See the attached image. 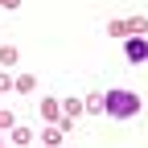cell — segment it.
Segmentation results:
<instances>
[{"label":"cell","mask_w":148,"mask_h":148,"mask_svg":"<svg viewBox=\"0 0 148 148\" xmlns=\"http://www.w3.org/2000/svg\"><path fill=\"white\" fill-rule=\"evenodd\" d=\"M82 111H86V115H103V95H86L82 99Z\"/></svg>","instance_id":"cell-9"},{"label":"cell","mask_w":148,"mask_h":148,"mask_svg":"<svg viewBox=\"0 0 148 148\" xmlns=\"http://www.w3.org/2000/svg\"><path fill=\"white\" fill-rule=\"evenodd\" d=\"M123 25H127V37H132V33H140V29H144V16H127Z\"/></svg>","instance_id":"cell-10"},{"label":"cell","mask_w":148,"mask_h":148,"mask_svg":"<svg viewBox=\"0 0 148 148\" xmlns=\"http://www.w3.org/2000/svg\"><path fill=\"white\" fill-rule=\"evenodd\" d=\"M16 123V115H12V111H0V127H12Z\"/></svg>","instance_id":"cell-12"},{"label":"cell","mask_w":148,"mask_h":148,"mask_svg":"<svg viewBox=\"0 0 148 148\" xmlns=\"http://www.w3.org/2000/svg\"><path fill=\"white\" fill-rule=\"evenodd\" d=\"M37 111H41V119H45V123H58V119H62V103L53 99V95L37 103Z\"/></svg>","instance_id":"cell-3"},{"label":"cell","mask_w":148,"mask_h":148,"mask_svg":"<svg viewBox=\"0 0 148 148\" xmlns=\"http://www.w3.org/2000/svg\"><path fill=\"white\" fill-rule=\"evenodd\" d=\"M16 62H21V49H16V45H0V66H4V70H12Z\"/></svg>","instance_id":"cell-4"},{"label":"cell","mask_w":148,"mask_h":148,"mask_svg":"<svg viewBox=\"0 0 148 148\" xmlns=\"http://www.w3.org/2000/svg\"><path fill=\"white\" fill-rule=\"evenodd\" d=\"M0 8H21V0H0Z\"/></svg>","instance_id":"cell-14"},{"label":"cell","mask_w":148,"mask_h":148,"mask_svg":"<svg viewBox=\"0 0 148 148\" xmlns=\"http://www.w3.org/2000/svg\"><path fill=\"white\" fill-rule=\"evenodd\" d=\"M8 144H16V148H21V144H33V136H29V127H8Z\"/></svg>","instance_id":"cell-7"},{"label":"cell","mask_w":148,"mask_h":148,"mask_svg":"<svg viewBox=\"0 0 148 148\" xmlns=\"http://www.w3.org/2000/svg\"><path fill=\"white\" fill-rule=\"evenodd\" d=\"M0 90H12V78H8V74H0Z\"/></svg>","instance_id":"cell-13"},{"label":"cell","mask_w":148,"mask_h":148,"mask_svg":"<svg viewBox=\"0 0 148 148\" xmlns=\"http://www.w3.org/2000/svg\"><path fill=\"white\" fill-rule=\"evenodd\" d=\"M144 58H148V41L140 33H132L127 37V62H144Z\"/></svg>","instance_id":"cell-2"},{"label":"cell","mask_w":148,"mask_h":148,"mask_svg":"<svg viewBox=\"0 0 148 148\" xmlns=\"http://www.w3.org/2000/svg\"><path fill=\"white\" fill-rule=\"evenodd\" d=\"M62 140H66V132H62L58 123H49L45 132H41V144H49V148H53V144H62Z\"/></svg>","instance_id":"cell-8"},{"label":"cell","mask_w":148,"mask_h":148,"mask_svg":"<svg viewBox=\"0 0 148 148\" xmlns=\"http://www.w3.org/2000/svg\"><path fill=\"white\" fill-rule=\"evenodd\" d=\"M107 33H111V37H127V25H123V21H111Z\"/></svg>","instance_id":"cell-11"},{"label":"cell","mask_w":148,"mask_h":148,"mask_svg":"<svg viewBox=\"0 0 148 148\" xmlns=\"http://www.w3.org/2000/svg\"><path fill=\"white\" fill-rule=\"evenodd\" d=\"M58 103H62V115L66 119H78L82 115V99H58Z\"/></svg>","instance_id":"cell-6"},{"label":"cell","mask_w":148,"mask_h":148,"mask_svg":"<svg viewBox=\"0 0 148 148\" xmlns=\"http://www.w3.org/2000/svg\"><path fill=\"white\" fill-rule=\"evenodd\" d=\"M12 90H16V95H29V90H37V78H33V74H16Z\"/></svg>","instance_id":"cell-5"},{"label":"cell","mask_w":148,"mask_h":148,"mask_svg":"<svg viewBox=\"0 0 148 148\" xmlns=\"http://www.w3.org/2000/svg\"><path fill=\"white\" fill-rule=\"evenodd\" d=\"M140 107H144V99L136 90H107L103 95V115H111V119H132Z\"/></svg>","instance_id":"cell-1"}]
</instances>
